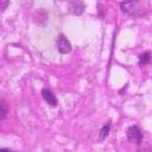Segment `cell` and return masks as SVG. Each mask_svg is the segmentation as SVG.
Wrapping results in <instances>:
<instances>
[{
    "label": "cell",
    "mask_w": 152,
    "mask_h": 152,
    "mask_svg": "<svg viewBox=\"0 0 152 152\" xmlns=\"http://www.w3.org/2000/svg\"><path fill=\"white\" fill-rule=\"evenodd\" d=\"M127 137H128L129 141L133 142V143L137 144V145H140L142 139H143L141 131L136 126H132L128 129V131H127Z\"/></svg>",
    "instance_id": "cell-1"
},
{
    "label": "cell",
    "mask_w": 152,
    "mask_h": 152,
    "mask_svg": "<svg viewBox=\"0 0 152 152\" xmlns=\"http://www.w3.org/2000/svg\"><path fill=\"white\" fill-rule=\"evenodd\" d=\"M57 48L61 54H68L71 51V45L64 35H59L57 40Z\"/></svg>",
    "instance_id": "cell-2"
},
{
    "label": "cell",
    "mask_w": 152,
    "mask_h": 152,
    "mask_svg": "<svg viewBox=\"0 0 152 152\" xmlns=\"http://www.w3.org/2000/svg\"><path fill=\"white\" fill-rule=\"evenodd\" d=\"M84 9H85V5L81 0H73L69 5V10L71 11V13L75 14V15L82 14Z\"/></svg>",
    "instance_id": "cell-3"
},
{
    "label": "cell",
    "mask_w": 152,
    "mask_h": 152,
    "mask_svg": "<svg viewBox=\"0 0 152 152\" xmlns=\"http://www.w3.org/2000/svg\"><path fill=\"white\" fill-rule=\"evenodd\" d=\"M42 95H43L44 99L47 102V104L50 105H57L58 100L56 99V96L53 94V92H51L49 89H43L42 90Z\"/></svg>",
    "instance_id": "cell-4"
},
{
    "label": "cell",
    "mask_w": 152,
    "mask_h": 152,
    "mask_svg": "<svg viewBox=\"0 0 152 152\" xmlns=\"http://www.w3.org/2000/svg\"><path fill=\"white\" fill-rule=\"evenodd\" d=\"M121 7L122 11L124 13H132L134 11V7H135V1L134 0H126V1H123L121 3Z\"/></svg>",
    "instance_id": "cell-5"
},
{
    "label": "cell",
    "mask_w": 152,
    "mask_h": 152,
    "mask_svg": "<svg viewBox=\"0 0 152 152\" xmlns=\"http://www.w3.org/2000/svg\"><path fill=\"white\" fill-rule=\"evenodd\" d=\"M110 128H111V127H110L109 124H107L105 126L102 127V129L100 130V132H99V140L100 141L104 140V139L107 137V135L110 133Z\"/></svg>",
    "instance_id": "cell-6"
},
{
    "label": "cell",
    "mask_w": 152,
    "mask_h": 152,
    "mask_svg": "<svg viewBox=\"0 0 152 152\" xmlns=\"http://www.w3.org/2000/svg\"><path fill=\"white\" fill-rule=\"evenodd\" d=\"M8 113V107L3 102H0V120L5 119Z\"/></svg>",
    "instance_id": "cell-7"
},
{
    "label": "cell",
    "mask_w": 152,
    "mask_h": 152,
    "mask_svg": "<svg viewBox=\"0 0 152 152\" xmlns=\"http://www.w3.org/2000/svg\"><path fill=\"white\" fill-rule=\"evenodd\" d=\"M150 56H151L150 52H145L142 54V55H140V65L142 66L146 65L149 62V60H150Z\"/></svg>",
    "instance_id": "cell-8"
},
{
    "label": "cell",
    "mask_w": 152,
    "mask_h": 152,
    "mask_svg": "<svg viewBox=\"0 0 152 152\" xmlns=\"http://www.w3.org/2000/svg\"><path fill=\"white\" fill-rule=\"evenodd\" d=\"M9 4V0H0V10H5Z\"/></svg>",
    "instance_id": "cell-9"
},
{
    "label": "cell",
    "mask_w": 152,
    "mask_h": 152,
    "mask_svg": "<svg viewBox=\"0 0 152 152\" xmlns=\"http://www.w3.org/2000/svg\"><path fill=\"white\" fill-rule=\"evenodd\" d=\"M0 152H14V151H12L11 149L8 148H0Z\"/></svg>",
    "instance_id": "cell-10"
}]
</instances>
